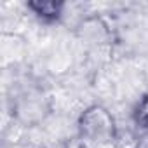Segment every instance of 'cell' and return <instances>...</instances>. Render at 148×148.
<instances>
[{"label": "cell", "instance_id": "obj_1", "mask_svg": "<svg viewBox=\"0 0 148 148\" xmlns=\"http://www.w3.org/2000/svg\"><path fill=\"white\" fill-rule=\"evenodd\" d=\"M7 106L11 117L23 127L40 125L52 112V103L45 87L33 77H21L9 84Z\"/></svg>", "mask_w": 148, "mask_h": 148}, {"label": "cell", "instance_id": "obj_2", "mask_svg": "<svg viewBox=\"0 0 148 148\" xmlns=\"http://www.w3.org/2000/svg\"><path fill=\"white\" fill-rule=\"evenodd\" d=\"M79 139L89 148H105L115 146L119 138V125L113 113L99 103L86 106L77 119Z\"/></svg>", "mask_w": 148, "mask_h": 148}, {"label": "cell", "instance_id": "obj_3", "mask_svg": "<svg viewBox=\"0 0 148 148\" xmlns=\"http://www.w3.org/2000/svg\"><path fill=\"white\" fill-rule=\"evenodd\" d=\"M25 7L37 21L44 25H58L64 16L66 4L61 0H30Z\"/></svg>", "mask_w": 148, "mask_h": 148}, {"label": "cell", "instance_id": "obj_4", "mask_svg": "<svg viewBox=\"0 0 148 148\" xmlns=\"http://www.w3.org/2000/svg\"><path fill=\"white\" fill-rule=\"evenodd\" d=\"M131 119H132L134 127L139 132H143L145 136H148V92L143 94L136 101L132 113H131Z\"/></svg>", "mask_w": 148, "mask_h": 148}]
</instances>
